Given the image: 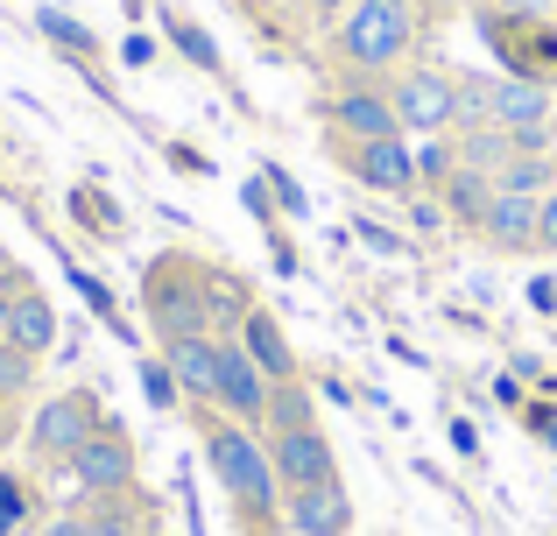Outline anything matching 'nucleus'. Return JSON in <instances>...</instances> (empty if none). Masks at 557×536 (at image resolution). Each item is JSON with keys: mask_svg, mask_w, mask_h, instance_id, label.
Wrapping results in <instances>:
<instances>
[{"mask_svg": "<svg viewBox=\"0 0 557 536\" xmlns=\"http://www.w3.org/2000/svg\"><path fill=\"white\" fill-rule=\"evenodd\" d=\"M451 149H459V170H480V177H502V163L516 155V135L487 121V127H466V135L451 141Z\"/></svg>", "mask_w": 557, "mask_h": 536, "instance_id": "a211bd4d", "label": "nucleus"}, {"mask_svg": "<svg viewBox=\"0 0 557 536\" xmlns=\"http://www.w3.org/2000/svg\"><path fill=\"white\" fill-rule=\"evenodd\" d=\"M311 388L304 382H269V438L275 431H311Z\"/></svg>", "mask_w": 557, "mask_h": 536, "instance_id": "aec40b11", "label": "nucleus"}, {"mask_svg": "<svg viewBox=\"0 0 557 536\" xmlns=\"http://www.w3.org/2000/svg\"><path fill=\"white\" fill-rule=\"evenodd\" d=\"M283 515H289V529H297V536H346V529H354V501H346L339 481L297 487V495L283 501Z\"/></svg>", "mask_w": 557, "mask_h": 536, "instance_id": "ddd939ff", "label": "nucleus"}, {"mask_svg": "<svg viewBox=\"0 0 557 536\" xmlns=\"http://www.w3.org/2000/svg\"><path fill=\"white\" fill-rule=\"evenodd\" d=\"M480 36L494 42L508 78H557V28L544 14H508V8H487L480 14Z\"/></svg>", "mask_w": 557, "mask_h": 536, "instance_id": "20e7f679", "label": "nucleus"}, {"mask_svg": "<svg viewBox=\"0 0 557 536\" xmlns=\"http://www.w3.org/2000/svg\"><path fill=\"white\" fill-rule=\"evenodd\" d=\"M494 107H487V78H473V71H459V127H487Z\"/></svg>", "mask_w": 557, "mask_h": 536, "instance_id": "393cba45", "label": "nucleus"}, {"mask_svg": "<svg viewBox=\"0 0 557 536\" xmlns=\"http://www.w3.org/2000/svg\"><path fill=\"white\" fill-rule=\"evenodd\" d=\"M536 254H557V184L536 198Z\"/></svg>", "mask_w": 557, "mask_h": 536, "instance_id": "cd10ccee", "label": "nucleus"}, {"mask_svg": "<svg viewBox=\"0 0 557 536\" xmlns=\"http://www.w3.org/2000/svg\"><path fill=\"white\" fill-rule=\"evenodd\" d=\"M42 536H85V515H57V523L42 529Z\"/></svg>", "mask_w": 557, "mask_h": 536, "instance_id": "2f4dec72", "label": "nucleus"}, {"mask_svg": "<svg viewBox=\"0 0 557 536\" xmlns=\"http://www.w3.org/2000/svg\"><path fill=\"white\" fill-rule=\"evenodd\" d=\"M494 8H508V14H550L557 0H494Z\"/></svg>", "mask_w": 557, "mask_h": 536, "instance_id": "7c9ffc66", "label": "nucleus"}, {"mask_svg": "<svg viewBox=\"0 0 557 536\" xmlns=\"http://www.w3.org/2000/svg\"><path fill=\"white\" fill-rule=\"evenodd\" d=\"M8 275H14V262H8V248H0V283H8Z\"/></svg>", "mask_w": 557, "mask_h": 536, "instance_id": "c9c22d12", "label": "nucleus"}, {"mask_svg": "<svg viewBox=\"0 0 557 536\" xmlns=\"http://www.w3.org/2000/svg\"><path fill=\"white\" fill-rule=\"evenodd\" d=\"M141 388H149V402H177V374H170V360H149V367H141Z\"/></svg>", "mask_w": 557, "mask_h": 536, "instance_id": "c85d7f7f", "label": "nucleus"}, {"mask_svg": "<svg viewBox=\"0 0 557 536\" xmlns=\"http://www.w3.org/2000/svg\"><path fill=\"white\" fill-rule=\"evenodd\" d=\"M14 438V416H8V402H0V445H8Z\"/></svg>", "mask_w": 557, "mask_h": 536, "instance_id": "f704fd0d", "label": "nucleus"}, {"mask_svg": "<svg viewBox=\"0 0 557 536\" xmlns=\"http://www.w3.org/2000/svg\"><path fill=\"white\" fill-rule=\"evenodd\" d=\"M163 22H170V42H177L190 64H198V71H219V42L205 36V28L190 22V14H163Z\"/></svg>", "mask_w": 557, "mask_h": 536, "instance_id": "4be33fe9", "label": "nucleus"}, {"mask_svg": "<svg viewBox=\"0 0 557 536\" xmlns=\"http://www.w3.org/2000/svg\"><path fill=\"white\" fill-rule=\"evenodd\" d=\"M388 107L403 121V135H445L459 127V71H437V64H417L388 85Z\"/></svg>", "mask_w": 557, "mask_h": 536, "instance_id": "39448f33", "label": "nucleus"}, {"mask_svg": "<svg viewBox=\"0 0 557 536\" xmlns=\"http://www.w3.org/2000/svg\"><path fill=\"white\" fill-rule=\"evenodd\" d=\"M36 22H42V36H50V42H64V50H92V36H85V28H78V22H71V14H57V8H42V14H36Z\"/></svg>", "mask_w": 557, "mask_h": 536, "instance_id": "a878e982", "label": "nucleus"}, {"mask_svg": "<svg viewBox=\"0 0 557 536\" xmlns=\"http://www.w3.org/2000/svg\"><path fill=\"white\" fill-rule=\"evenodd\" d=\"M212 402L233 416V424H269V374L247 360L240 339H219V382H212Z\"/></svg>", "mask_w": 557, "mask_h": 536, "instance_id": "0eeeda50", "label": "nucleus"}, {"mask_svg": "<svg viewBox=\"0 0 557 536\" xmlns=\"http://www.w3.org/2000/svg\"><path fill=\"white\" fill-rule=\"evenodd\" d=\"M163 360H170V374H177L184 396L212 402V382H219V339H212V332H205V339H170Z\"/></svg>", "mask_w": 557, "mask_h": 536, "instance_id": "dca6fc26", "label": "nucleus"}, {"mask_svg": "<svg viewBox=\"0 0 557 536\" xmlns=\"http://www.w3.org/2000/svg\"><path fill=\"white\" fill-rule=\"evenodd\" d=\"M14 289H22V269H14L8 283H0V332H8V303H14Z\"/></svg>", "mask_w": 557, "mask_h": 536, "instance_id": "473e14b6", "label": "nucleus"}, {"mask_svg": "<svg viewBox=\"0 0 557 536\" xmlns=\"http://www.w3.org/2000/svg\"><path fill=\"white\" fill-rule=\"evenodd\" d=\"M445 205L459 212V220L480 226V212L494 205V177H480V170H451V177H445Z\"/></svg>", "mask_w": 557, "mask_h": 536, "instance_id": "412c9836", "label": "nucleus"}, {"mask_svg": "<svg viewBox=\"0 0 557 536\" xmlns=\"http://www.w3.org/2000/svg\"><path fill=\"white\" fill-rule=\"evenodd\" d=\"M99 424H107V410H99L92 388H64V396H50V402L36 410V424H28V445H36L42 459H71Z\"/></svg>", "mask_w": 557, "mask_h": 536, "instance_id": "423d86ee", "label": "nucleus"}, {"mask_svg": "<svg viewBox=\"0 0 557 536\" xmlns=\"http://www.w3.org/2000/svg\"><path fill=\"white\" fill-rule=\"evenodd\" d=\"M269 466H275V481H283V495L339 481V473H332V445H325L318 424L311 431H275V438H269Z\"/></svg>", "mask_w": 557, "mask_h": 536, "instance_id": "1a4fd4ad", "label": "nucleus"}, {"mask_svg": "<svg viewBox=\"0 0 557 536\" xmlns=\"http://www.w3.org/2000/svg\"><path fill=\"white\" fill-rule=\"evenodd\" d=\"M346 8H354V0H311V14H318V22H332V14H346Z\"/></svg>", "mask_w": 557, "mask_h": 536, "instance_id": "72a5a7b5", "label": "nucleus"}, {"mask_svg": "<svg viewBox=\"0 0 557 536\" xmlns=\"http://www.w3.org/2000/svg\"><path fill=\"white\" fill-rule=\"evenodd\" d=\"M417 50V0H354L339 22V57L354 71H395Z\"/></svg>", "mask_w": 557, "mask_h": 536, "instance_id": "f257e3e1", "label": "nucleus"}, {"mask_svg": "<svg viewBox=\"0 0 557 536\" xmlns=\"http://www.w3.org/2000/svg\"><path fill=\"white\" fill-rule=\"evenodd\" d=\"M346 163H354V177L368 184V191H395V198H403L409 184H417V155H409L403 135H388V141H354V149H346Z\"/></svg>", "mask_w": 557, "mask_h": 536, "instance_id": "f8f14e48", "label": "nucleus"}, {"mask_svg": "<svg viewBox=\"0 0 557 536\" xmlns=\"http://www.w3.org/2000/svg\"><path fill=\"white\" fill-rule=\"evenodd\" d=\"M22 515H28L22 481H8V473H0V536H14V529H22Z\"/></svg>", "mask_w": 557, "mask_h": 536, "instance_id": "bb28decb", "label": "nucleus"}, {"mask_svg": "<svg viewBox=\"0 0 557 536\" xmlns=\"http://www.w3.org/2000/svg\"><path fill=\"white\" fill-rule=\"evenodd\" d=\"M487 107H494V127H550L557 113V92L544 78H487Z\"/></svg>", "mask_w": 557, "mask_h": 536, "instance_id": "9b49d317", "label": "nucleus"}, {"mask_svg": "<svg viewBox=\"0 0 557 536\" xmlns=\"http://www.w3.org/2000/svg\"><path fill=\"white\" fill-rule=\"evenodd\" d=\"M28 382H36V353H22L14 339H0V402H8V396H22Z\"/></svg>", "mask_w": 557, "mask_h": 536, "instance_id": "b1692460", "label": "nucleus"}, {"mask_svg": "<svg viewBox=\"0 0 557 536\" xmlns=\"http://www.w3.org/2000/svg\"><path fill=\"white\" fill-rule=\"evenodd\" d=\"M64 466H71V481H78L85 495H127V487H135V445H127L113 424H99Z\"/></svg>", "mask_w": 557, "mask_h": 536, "instance_id": "6e6552de", "label": "nucleus"}, {"mask_svg": "<svg viewBox=\"0 0 557 536\" xmlns=\"http://www.w3.org/2000/svg\"><path fill=\"white\" fill-rule=\"evenodd\" d=\"M141 297H149V317H156V339H205L212 332V303H205V275L190 262H156L149 283H141Z\"/></svg>", "mask_w": 557, "mask_h": 536, "instance_id": "7ed1b4c3", "label": "nucleus"}, {"mask_svg": "<svg viewBox=\"0 0 557 536\" xmlns=\"http://www.w3.org/2000/svg\"><path fill=\"white\" fill-rule=\"evenodd\" d=\"M0 339H14L22 353H50L57 346V311H50V297H36V289H14V303H8V332Z\"/></svg>", "mask_w": 557, "mask_h": 536, "instance_id": "f3484780", "label": "nucleus"}, {"mask_svg": "<svg viewBox=\"0 0 557 536\" xmlns=\"http://www.w3.org/2000/svg\"><path fill=\"white\" fill-rule=\"evenodd\" d=\"M325 121L339 127L346 141H388V135H403V121H395V107H388L381 85H346V92H332Z\"/></svg>", "mask_w": 557, "mask_h": 536, "instance_id": "9d476101", "label": "nucleus"}, {"mask_svg": "<svg viewBox=\"0 0 557 536\" xmlns=\"http://www.w3.org/2000/svg\"><path fill=\"white\" fill-rule=\"evenodd\" d=\"M557 184V163L550 155H508L502 177H494V191H516V198H544Z\"/></svg>", "mask_w": 557, "mask_h": 536, "instance_id": "6ab92c4d", "label": "nucleus"}, {"mask_svg": "<svg viewBox=\"0 0 557 536\" xmlns=\"http://www.w3.org/2000/svg\"><path fill=\"white\" fill-rule=\"evenodd\" d=\"M240 346H247V360H255L269 382H297V353H289L283 325H275L269 311H247L240 317Z\"/></svg>", "mask_w": 557, "mask_h": 536, "instance_id": "2eb2a0df", "label": "nucleus"}, {"mask_svg": "<svg viewBox=\"0 0 557 536\" xmlns=\"http://www.w3.org/2000/svg\"><path fill=\"white\" fill-rule=\"evenodd\" d=\"M480 240L494 254H536V198L494 191V205L480 212Z\"/></svg>", "mask_w": 557, "mask_h": 536, "instance_id": "4468645a", "label": "nucleus"}, {"mask_svg": "<svg viewBox=\"0 0 557 536\" xmlns=\"http://www.w3.org/2000/svg\"><path fill=\"white\" fill-rule=\"evenodd\" d=\"M530 303H536V311H557V283H550V275H536V283H530Z\"/></svg>", "mask_w": 557, "mask_h": 536, "instance_id": "c756f323", "label": "nucleus"}, {"mask_svg": "<svg viewBox=\"0 0 557 536\" xmlns=\"http://www.w3.org/2000/svg\"><path fill=\"white\" fill-rule=\"evenodd\" d=\"M205 459H212L219 487H226L247 515H275L283 481H275V466H269V445L247 438V424H205Z\"/></svg>", "mask_w": 557, "mask_h": 536, "instance_id": "f03ea898", "label": "nucleus"}, {"mask_svg": "<svg viewBox=\"0 0 557 536\" xmlns=\"http://www.w3.org/2000/svg\"><path fill=\"white\" fill-rule=\"evenodd\" d=\"M85 536H141V523L121 495H99V509H85Z\"/></svg>", "mask_w": 557, "mask_h": 536, "instance_id": "5701e85b", "label": "nucleus"}]
</instances>
